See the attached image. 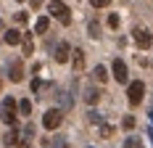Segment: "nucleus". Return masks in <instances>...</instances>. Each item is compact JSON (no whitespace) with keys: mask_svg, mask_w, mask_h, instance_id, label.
<instances>
[{"mask_svg":"<svg viewBox=\"0 0 153 148\" xmlns=\"http://www.w3.org/2000/svg\"><path fill=\"white\" fill-rule=\"evenodd\" d=\"M0 119H3L8 127H13V124H16V98L8 95V98L3 101V106H0Z\"/></svg>","mask_w":153,"mask_h":148,"instance_id":"obj_1","label":"nucleus"},{"mask_svg":"<svg viewBox=\"0 0 153 148\" xmlns=\"http://www.w3.org/2000/svg\"><path fill=\"white\" fill-rule=\"evenodd\" d=\"M61 119H63V114L58 108H48L45 117H42V127H45V130H58V127H61Z\"/></svg>","mask_w":153,"mask_h":148,"instance_id":"obj_2","label":"nucleus"},{"mask_svg":"<svg viewBox=\"0 0 153 148\" xmlns=\"http://www.w3.org/2000/svg\"><path fill=\"white\" fill-rule=\"evenodd\" d=\"M50 13L56 16V19H58V21H61L63 27H66V24H69V21H71V16H69V8H66V5H63L61 0H50Z\"/></svg>","mask_w":153,"mask_h":148,"instance_id":"obj_3","label":"nucleus"},{"mask_svg":"<svg viewBox=\"0 0 153 148\" xmlns=\"http://www.w3.org/2000/svg\"><path fill=\"white\" fill-rule=\"evenodd\" d=\"M143 93H145V85H143V82H132V85L127 87V101L132 106H137L140 101H143Z\"/></svg>","mask_w":153,"mask_h":148,"instance_id":"obj_4","label":"nucleus"},{"mask_svg":"<svg viewBox=\"0 0 153 148\" xmlns=\"http://www.w3.org/2000/svg\"><path fill=\"white\" fill-rule=\"evenodd\" d=\"M111 72H114V79H116V82H127V64H124L122 58H116V61H114Z\"/></svg>","mask_w":153,"mask_h":148,"instance_id":"obj_5","label":"nucleus"},{"mask_svg":"<svg viewBox=\"0 0 153 148\" xmlns=\"http://www.w3.org/2000/svg\"><path fill=\"white\" fill-rule=\"evenodd\" d=\"M135 43H137V48H143V50L151 48V45H153L151 32H148V29H137V32H135Z\"/></svg>","mask_w":153,"mask_h":148,"instance_id":"obj_6","label":"nucleus"},{"mask_svg":"<svg viewBox=\"0 0 153 148\" xmlns=\"http://www.w3.org/2000/svg\"><path fill=\"white\" fill-rule=\"evenodd\" d=\"M69 56H71V48L66 43H58V48H56V61H58V64H66Z\"/></svg>","mask_w":153,"mask_h":148,"instance_id":"obj_7","label":"nucleus"},{"mask_svg":"<svg viewBox=\"0 0 153 148\" xmlns=\"http://www.w3.org/2000/svg\"><path fill=\"white\" fill-rule=\"evenodd\" d=\"M8 77H11V82H21V79H24V69H21V64H19V61L8 66Z\"/></svg>","mask_w":153,"mask_h":148,"instance_id":"obj_8","label":"nucleus"},{"mask_svg":"<svg viewBox=\"0 0 153 148\" xmlns=\"http://www.w3.org/2000/svg\"><path fill=\"white\" fill-rule=\"evenodd\" d=\"M85 101H87L90 106H95L98 101H100V93L92 87V85H87V87H85Z\"/></svg>","mask_w":153,"mask_h":148,"instance_id":"obj_9","label":"nucleus"},{"mask_svg":"<svg viewBox=\"0 0 153 148\" xmlns=\"http://www.w3.org/2000/svg\"><path fill=\"white\" fill-rule=\"evenodd\" d=\"M3 40H5L8 45H19V43H21V32H19V29H8L5 34H3Z\"/></svg>","mask_w":153,"mask_h":148,"instance_id":"obj_10","label":"nucleus"},{"mask_svg":"<svg viewBox=\"0 0 153 148\" xmlns=\"http://www.w3.org/2000/svg\"><path fill=\"white\" fill-rule=\"evenodd\" d=\"M71 56H74V69H85V53L82 50H74Z\"/></svg>","mask_w":153,"mask_h":148,"instance_id":"obj_11","label":"nucleus"},{"mask_svg":"<svg viewBox=\"0 0 153 148\" xmlns=\"http://www.w3.org/2000/svg\"><path fill=\"white\" fill-rule=\"evenodd\" d=\"M95 79H98V82H106L108 79V69L106 66H95Z\"/></svg>","mask_w":153,"mask_h":148,"instance_id":"obj_12","label":"nucleus"},{"mask_svg":"<svg viewBox=\"0 0 153 148\" xmlns=\"http://www.w3.org/2000/svg\"><path fill=\"white\" fill-rule=\"evenodd\" d=\"M34 29L40 32V34H42V32H48V19H45V16H42V19H37V24H34Z\"/></svg>","mask_w":153,"mask_h":148,"instance_id":"obj_13","label":"nucleus"},{"mask_svg":"<svg viewBox=\"0 0 153 148\" xmlns=\"http://www.w3.org/2000/svg\"><path fill=\"white\" fill-rule=\"evenodd\" d=\"M19 111H21L24 117H29V111H32V103H29V101H21V103H19Z\"/></svg>","mask_w":153,"mask_h":148,"instance_id":"obj_14","label":"nucleus"},{"mask_svg":"<svg viewBox=\"0 0 153 148\" xmlns=\"http://www.w3.org/2000/svg\"><path fill=\"white\" fill-rule=\"evenodd\" d=\"M3 143H5V146H13V143H16V130H11V132H5V138H3Z\"/></svg>","mask_w":153,"mask_h":148,"instance_id":"obj_15","label":"nucleus"},{"mask_svg":"<svg viewBox=\"0 0 153 148\" xmlns=\"http://www.w3.org/2000/svg\"><path fill=\"white\" fill-rule=\"evenodd\" d=\"M122 127H124V130H132V127H135V117H124Z\"/></svg>","mask_w":153,"mask_h":148,"instance_id":"obj_16","label":"nucleus"},{"mask_svg":"<svg viewBox=\"0 0 153 148\" xmlns=\"http://www.w3.org/2000/svg\"><path fill=\"white\" fill-rule=\"evenodd\" d=\"M32 50H34L32 40H24V56H32Z\"/></svg>","mask_w":153,"mask_h":148,"instance_id":"obj_17","label":"nucleus"},{"mask_svg":"<svg viewBox=\"0 0 153 148\" xmlns=\"http://www.w3.org/2000/svg\"><path fill=\"white\" fill-rule=\"evenodd\" d=\"M108 27H114V29L119 27V16H116V13H111V16H108Z\"/></svg>","mask_w":153,"mask_h":148,"instance_id":"obj_18","label":"nucleus"},{"mask_svg":"<svg viewBox=\"0 0 153 148\" xmlns=\"http://www.w3.org/2000/svg\"><path fill=\"white\" fill-rule=\"evenodd\" d=\"M90 3H92V8H106L111 0H90Z\"/></svg>","mask_w":153,"mask_h":148,"instance_id":"obj_19","label":"nucleus"},{"mask_svg":"<svg viewBox=\"0 0 153 148\" xmlns=\"http://www.w3.org/2000/svg\"><path fill=\"white\" fill-rule=\"evenodd\" d=\"M87 119H90V122H95V124H100V114H98V111H90V114H87Z\"/></svg>","mask_w":153,"mask_h":148,"instance_id":"obj_20","label":"nucleus"},{"mask_svg":"<svg viewBox=\"0 0 153 148\" xmlns=\"http://www.w3.org/2000/svg\"><path fill=\"white\" fill-rule=\"evenodd\" d=\"M124 146H127V148H137V138H127Z\"/></svg>","mask_w":153,"mask_h":148,"instance_id":"obj_21","label":"nucleus"},{"mask_svg":"<svg viewBox=\"0 0 153 148\" xmlns=\"http://www.w3.org/2000/svg\"><path fill=\"white\" fill-rule=\"evenodd\" d=\"M53 148H69V146L63 143V138H58V140H53Z\"/></svg>","mask_w":153,"mask_h":148,"instance_id":"obj_22","label":"nucleus"},{"mask_svg":"<svg viewBox=\"0 0 153 148\" xmlns=\"http://www.w3.org/2000/svg\"><path fill=\"white\" fill-rule=\"evenodd\" d=\"M0 87H3V79H0Z\"/></svg>","mask_w":153,"mask_h":148,"instance_id":"obj_23","label":"nucleus"}]
</instances>
